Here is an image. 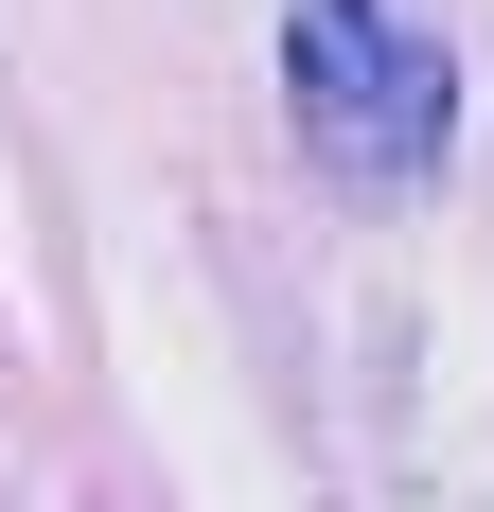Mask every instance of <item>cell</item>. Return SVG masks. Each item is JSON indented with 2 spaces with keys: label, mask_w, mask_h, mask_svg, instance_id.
<instances>
[{
  "label": "cell",
  "mask_w": 494,
  "mask_h": 512,
  "mask_svg": "<svg viewBox=\"0 0 494 512\" xmlns=\"http://www.w3.org/2000/svg\"><path fill=\"white\" fill-rule=\"evenodd\" d=\"M283 124L336 195H424L459 142V53L424 0H300L283 18Z\"/></svg>",
  "instance_id": "cell-1"
}]
</instances>
